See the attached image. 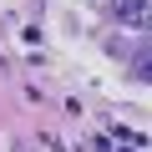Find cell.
<instances>
[{
    "label": "cell",
    "mask_w": 152,
    "mask_h": 152,
    "mask_svg": "<svg viewBox=\"0 0 152 152\" xmlns=\"http://www.w3.org/2000/svg\"><path fill=\"white\" fill-rule=\"evenodd\" d=\"M147 26H152V20H147Z\"/></svg>",
    "instance_id": "cell-3"
},
{
    "label": "cell",
    "mask_w": 152,
    "mask_h": 152,
    "mask_svg": "<svg viewBox=\"0 0 152 152\" xmlns=\"http://www.w3.org/2000/svg\"><path fill=\"white\" fill-rule=\"evenodd\" d=\"M112 15L122 26H142V20H152V5L147 0H112Z\"/></svg>",
    "instance_id": "cell-1"
},
{
    "label": "cell",
    "mask_w": 152,
    "mask_h": 152,
    "mask_svg": "<svg viewBox=\"0 0 152 152\" xmlns=\"http://www.w3.org/2000/svg\"><path fill=\"white\" fill-rule=\"evenodd\" d=\"M132 76H137V81H152V46H142L132 56Z\"/></svg>",
    "instance_id": "cell-2"
}]
</instances>
